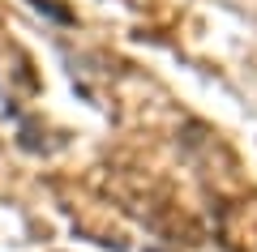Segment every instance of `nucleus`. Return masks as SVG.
<instances>
[{
    "mask_svg": "<svg viewBox=\"0 0 257 252\" xmlns=\"http://www.w3.org/2000/svg\"><path fill=\"white\" fill-rule=\"evenodd\" d=\"M30 5H35V13L52 18L56 26H73V22H77V13L69 9V5H56V0H30Z\"/></svg>",
    "mask_w": 257,
    "mask_h": 252,
    "instance_id": "f257e3e1",
    "label": "nucleus"
},
{
    "mask_svg": "<svg viewBox=\"0 0 257 252\" xmlns=\"http://www.w3.org/2000/svg\"><path fill=\"white\" fill-rule=\"evenodd\" d=\"M146 252H167V248H146Z\"/></svg>",
    "mask_w": 257,
    "mask_h": 252,
    "instance_id": "f03ea898",
    "label": "nucleus"
}]
</instances>
